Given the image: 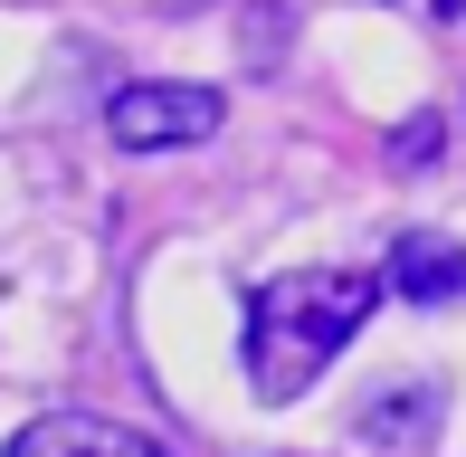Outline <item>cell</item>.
Masks as SVG:
<instances>
[{
  "label": "cell",
  "mask_w": 466,
  "mask_h": 457,
  "mask_svg": "<svg viewBox=\"0 0 466 457\" xmlns=\"http://www.w3.org/2000/svg\"><path fill=\"white\" fill-rule=\"evenodd\" d=\"M371 305H380L371 267H295V277H267L248 296V381H258V401L314 391L324 362L371 324Z\"/></svg>",
  "instance_id": "cell-1"
},
{
  "label": "cell",
  "mask_w": 466,
  "mask_h": 457,
  "mask_svg": "<svg viewBox=\"0 0 466 457\" xmlns=\"http://www.w3.org/2000/svg\"><path fill=\"white\" fill-rule=\"evenodd\" d=\"M219 115L228 106L209 86H162V76H153V86H124L115 106H105V134H115L124 153H181V143L219 134Z\"/></svg>",
  "instance_id": "cell-2"
},
{
  "label": "cell",
  "mask_w": 466,
  "mask_h": 457,
  "mask_svg": "<svg viewBox=\"0 0 466 457\" xmlns=\"http://www.w3.org/2000/svg\"><path fill=\"white\" fill-rule=\"evenodd\" d=\"M10 457H172V448L124 429V420H96V410H48V420H29L10 439Z\"/></svg>",
  "instance_id": "cell-3"
},
{
  "label": "cell",
  "mask_w": 466,
  "mask_h": 457,
  "mask_svg": "<svg viewBox=\"0 0 466 457\" xmlns=\"http://www.w3.org/2000/svg\"><path fill=\"white\" fill-rule=\"evenodd\" d=\"M390 286L410 305H457L466 296V248L448 239V228H410V239L390 248Z\"/></svg>",
  "instance_id": "cell-4"
},
{
  "label": "cell",
  "mask_w": 466,
  "mask_h": 457,
  "mask_svg": "<svg viewBox=\"0 0 466 457\" xmlns=\"http://www.w3.org/2000/svg\"><path fill=\"white\" fill-rule=\"evenodd\" d=\"M429 153H438V115H419L410 134H400V162H429Z\"/></svg>",
  "instance_id": "cell-5"
}]
</instances>
